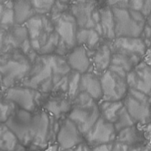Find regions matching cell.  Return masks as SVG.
<instances>
[{"instance_id":"6da1fadb","label":"cell","mask_w":151,"mask_h":151,"mask_svg":"<svg viewBox=\"0 0 151 151\" xmlns=\"http://www.w3.org/2000/svg\"><path fill=\"white\" fill-rule=\"evenodd\" d=\"M31 65L27 55L20 50L0 52V75L3 91L21 85Z\"/></svg>"},{"instance_id":"7a4b0ae2","label":"cell","mask_w":151,"mask_h":151,"mask_svg":"<svg viewBox=\"0 0 151 151\" xmlns=\"http://www.w3.org/2000/svg\"><path fill=\"white\" fill-rule=\"evenodd\" d=\"M66 117L76 124L84 137L100 118L97 102L86 92H79L72 100V107Z\"/></svg>"},{"instance_id":"3957f363","label":"cell","mask_w":151,"mask_h":151,"mask_svg":"<svg viewBox=\"0 0 151 151\" xmlns=\"http://www.w3.org/2000/svg\"><path fill=\"white\" fill-rule=\"evenodd\" d=\"M21 86L32 88L45 94L53 92V72L50 55H39L35 60L32 62L30 70Z\"/></svg>"},{"instance_id":"277c9868","label":"cell","mask_w":151,"mask_h":151,"mask_svg":"<svg viewBox=\"0 0 151 151\" xmlns=\"http://www.w3.org/2000/svg\"><path fill=\"white\" fill-rule=\"evenodd\" d=\"M115 24V36L141 37L146 24V18L140 11L123 8H111Z\"/></svg>"},{"instance_id":"5b68a950","label":"cell","mask_w":151,"mask_h":151,"mask_svg":"<svg viewBox=\"0 0 151 151\" xmlns=\"http://www.w3.org/2000/svg\"><path fill=\"white\" fill-rule=\"evenodd\" d=\"M127 72L117 65H111L108 70L100 76L103 100L123 101L129 87L127 81Z\"/></svg>"},{"instance_id":"8992f818","label":"cell","mask_w":151,"mask_h":151,"mask_svg":"<svg viewBox=\"0 0 151 151\" xmlns=\"http://www.w3.org/2000/svg\"><path fill=\"white\" fill-rule=\"evenodd\" d=\"M4 92L6 98L15 107L30 113L42 109V104L47 96V94L21 85L7 88Z\"/></svg>"},{"instance_id":"52a82bcc","label":"cell","mask_w":151,"mask_h":151,"mask_svg":"<svg viewBox=\"0 0 151 151\" xmlns=\"http://www.w3.org/2000/svg\"><path fill=\"white\" fill-rule=\"evenodd\" d=\"M55 30L59 35L60 41L55 54L66 56L76 46V31L78 26L70 12L63 13L59 19L53 22Z\"/></svg>"},{"instance_id":"ba28073f","label":"cell","mask_w":151,"mask_h":151,"mask_svg":"<svg viewBox=\"0 0 151 151\" xmlns=\"http://www.w3.org/2000/svg\"><path fill=\"white\" fill-rule=\"evenodd\" d=\"M33 119L34 113L15 107L5 123L24 147H29L32 142Z\"/></svg>"},{"instance_id":"9c48e42d","label":"cell","mask_w":151,"mask_h":151,"mask_svg":"<svg viewBox=\"0 0 151 151\" xmlns=\"http://www.w3.org/2000/svg\"><path fill=\"white\" fill-rule=\"evenodd\" d=\"M130 117L136 124L150 123L151 118V103L150 96L143 92L129 89L127 96L123 100Z\"/></svg>"},{"instance_id":"30bf717a","label":"cell","mask_w":151,"mask_h":151,"mask_svg":"<svg viewBox=\"0 0 151 151\" xmlns=\"http://www.w3.org/2000/svg\"><path fill=\"white\" fill-rule=\"evenodd\" d=\"M116 136L117 132L113 124L100 116L92 129L84 136V140L90 147H95L114 143Z\"/></svg>"},{"instance_id":"8fae6325","label":"cell","mask_w":151,"mask_h":151,"mask_svg":"<svg viewBox=\"0 0 151 151\" xmlns=\"http://www.w3.org/2000/svg\"><path fill=\"white\" fill-rule=\"evenodd\" d=\"M55 140L60 151L72 150L85 141L78 128L67 117L60 120Z\"/></svg>"},{"instance_id":"7c38bea8","label":"cell","mask_w":151,"mask_h":151,"mask_svg":"<svg viewBox=\"0 0 151 151\" xmlns=\"http://www.w3.org/2000/svg\"><path fill=\"white\" fill-rule=\"evenodd\" d=\"M109 45L112 53H119L140 59H143L148 50L145 41L141 37L115 38L113 40L109 41Z\"/></svg>"},{"instance_id":"4fadbf2b","label":"cell","mask_w":151,"mask_h":151,"mask_svg":"<svg viewBox=\"0 0 151 151\" xmlns=\"http://www.w3.org/2000/svg\"><path fill=\"white\" fill-rule=\"evenodd\" d=\"M127 81L129 89L150 96L151 94V65L141 61L127 74Z\"/></svg>"},{"instance_id":"5bb4252c","label":"cell","mask_w":151,"mask_h":151,"mask_svg":"<svg viewBox=\"0 0 151 151\" xmlns=\"http://www.w3.org/2000/svg\"><path fill=\"white\" fill-rule=\"evenodd\" d=\"M72 107V100L66 93L52 92L47 94L42 109L54 117L60 119L63 115H68Z\"/></svg>"},{"instance_id":"9a60e30c","label":"cell","mask_w":151,"mask_h":151,"mask_svg":"<svg viewBox=\"0 0 151 151\" xmlns=\"http://www.w3.org/2000/svg\"><path fill=\"white\" fill-rule=\"evenodd\" d=\"M96 9L94 0H76L70 6V13L78 28L94 29L96 24L92 19V13Z\"/></svg>"},{"instance_id":"2e32d148","label":"cell","mask_w":151,"mask_h":151,"mask_svg":"<svg viewBox=\"0 0 151 151\" xmlns=\"http://www.w3.org/2000/svg\"><path fill=\"white\" fill-rule=\"evenodd\" d=\"M70 70L83 74L92 71V60L89 50L82 45H76L65 56Z\"/></svg>"},{"instance_id":"e0dca14e","label":"cell","mask_w":151,"mask_h":151,"mask_svg":"<svg viewBox=\"0 0 151 151\" xmlns=\"http://www.w3.org/2000/svg\"><path fill=\"white\" fill-rule=\"evenodd\" d=\"M115 141L130 148L148 145V137L145 129L140 128L139 124H134L117 133Z\"/></svg>"},{"instance_id":"ac0fdd59","label":"cell","mask_w":151,"mask_h":151,"mask_svg":"<svg viewBox=\"0 0 151 151\" xmlns=\"http://www.w3.org/2000/svg\"><path fill=\"white\" fill-rule=\"evenodd\" d=\"M92 51V71L97 75L101 76L108 70L111 65L113 53L109 43H100Z\"/></svg>"},{"instance_id":"d6986e66","label":"cell","mask_w":151,"mask_h":151,"mask_svg":"<svg viewBox=\"0 0 151 151\" xmlns=\"http://www.w3.org/2000/svg\"><path fill=\"white\" fill-rule=\"evenodd\" d=\"M79 92H86L95 101L100 102L103 100V90L100 76L92 71L81 74Z\"/></svg>"},{"instance_id":"ffe728a7","label":"cell","mask_w":151,"mask_h":151,"mask_svg":"<svg viewBox=\"0 0 151 151\" xmlns=\"http://www.w3.org/2000/svg\"><path fill=\"white\" fill-rule=\"evenodd\" d=\"M27 39H29V35L27 29L24 25L15 24L9 27L7 31L4 46L2 52L19 50L22 44Z\"/></svg>"},{"instance_id":"44dd1931","label":"cell","mask_w":151,"mask_h":151,"mask_svg":"<svg viewBox=\"0 0 151 151\" xmlns=\"http://www.w3.org/2000/svg\"><path fill=\"white\" fill-rule=\"evenodd\" d=\"M24 26L27 29L30 41H34L38 40L41 33L46 28L54 26V24L50 18L45 15L35 14L24 24Z\"/></svg>"},{"instance_id":"7402d4cb","label":"cell","mask_w":151,"mask_h":151,"mask_svg":"<svg viewBox=\"0 0 151 151\" xmlns=\"http://www.w3.org/2000/svg\"><path fill=\"white\" fill-rule=\"evenodd\" d=\"M13 9L14 13V22L18 25H24L30 18L36 14L31 0H14Z\"/></svg>"},{"instance_id":"603a6c76","label":"cell","mask_w":151,"mask_h":151,"mask_svg":"<svg viewBox=\"0 0 151 151\" xmlns=\"http://www.w3.org/2000/svg\"><path fill=\"white\" fill-rule=\"evenodd\" d=\"M76 40V45H82L88 50H93L100 44L101 36L94 29L78 28Z\"/></svg>"},{"instance_id":"cb8c5ba5","label":"cell","mask_w":151,"mask_h":151,"mask_svg":"<svg viewBox=\"0 0 151 151\" xmlns=\"http://www.w3.org/2000/svg\"><path fill=\"white\" fill-rule=\"evenodd\" d=\"M100 12V24L103 29L102 37L108 41L113 40L115 36V24L112 9L110 7H104L99 9Z\"/></svg>"},{"instance_id":"d4e9b609","label":"cell","mask_w":151,"mask_h":151,"mask_svg":"<svg viewBox=\"0 0 151 151\" xmlns=\"http://www.w3.org/2000/svg\"><path fill=\"white\" fill-rule=\"evenodd\" d=\"M124 108L123 101H104L98 103L100 116L107 121L114 124L121 109Z\"/></svg>"},{"instance_id":"484cf974","label":"cell","mask_w":151,"mask_h":151,"mask_svg":"<svg viewBox=\"0 0 151 151\" xmlns=\"http://www.w3.org/2000/svg\"><path fill=\"white\" fill-rule=\"evenodd\" d=\"M20 143L5 124H0V151H14Z\"/></svg>"},{"instance_id":"4316f807","label":"cell","mask_w":151,"mask_h":151,"mask_svg":"<svg viewBox=\"0 0 151 151\" xmlns=\"http://www.w3.org/2000/svg\"><path fill=\"white\" fill-rule=\"evenodd\" d=\"M141 61L143 60L140 58L131 57V56L119 54V53H113L111 65H117L125 70L127 73H129L136 65H139Z\"/></svg>"},{"instance_id":"83f0119b","label":"cell","mask_w":151,"mask_h":151,"mask_svg":"<svg viewBox=\"0 0 151 151\" xmlns=\"http://www.w3.org/2000/svg\"><path fill=\"white\" fill-rule=\"evenodd\" d=\"M14 108L15 106L6 98L4 91L0 90V124H5Z\"/></svg>"},{"instance_id":"f1b7e54d","label":"cell","mask_w":151,"mask_h":151,"mask_svg":"<svg viewBox=\"0 0 151 151\" xmlns=\"http://www.w3.org/2000/svg\"><path fill=\"white\" fill-rule=\"evenodd\" d=\"M136 124L134 122V120L132 119V118L130 117V115L129 113L127 112L126 108H124L121 109V111L119 112V115L117 117L116 121L114 122V128L116 129V132L119 133V131H121L124 129H126L128 127H130L132 125H134Z\"/></svg>"},{"instance_id":"f546056e","label":"cell","mask_w":151,"mask_h":151,"mask_svg":"<svg viewBox=\"0 0 151 151\" xmlns=\"http://www.w3.org/2000/svg\"><path fill=\"white\" fill-rule=\"evenodd\" d=\"M80 78L81 74L71 70L68 76V88H67V95L73 100L79 92V85H80Z\"/></svg>"},{"instance_id":"4dcf8cb0","label":"cell","mask_w":151,"mask_h":151,"mask_svg":"<svg viewBox=\"0 0 151 151\" xmlns=\"http://www.w3.org/2000/svg\"><path fill=\"white\" fill-rule=\"evenodd\" d=\"M55 3V0H31V4L36 14L41 15L51 12Z\"/></svg>"},{"instance_id":"1f68e13d","label":"cell","mask_w":151,"mask_h":151,"mask_svg":"<svg viewBox=\"0 0 151 151\" xmlns=\"http://www.w3.org/2000/svg\"><path fill=\"white\" fill-rule=\"evenodd\" d=\"M0 24L5 27H12L15 25L14 22V13L13 9V3H11L10 6L4 7V10L2 15V19L0 20Z\"/></svg>"},{"instance_id":"d6a6232c","label":"cell","mask_w":151,"mask_h":151,"mask_svg":"<svg viewBox=\"0 0 151 151\" xmlns=\"http://www.w3.org/2000/svg\"><path fill=\"white\" fill-rule=\"evenodd\" d=\"M107 3L110 8L129 9V0H108Z\"/></svg>"},{"instance_id":"836d02e7","label":"cell","mask_w":151,"mask_h":151,"mask_svg":"<svg viewBox=\"0 0 151 151\" xmlns=\"http://www.w3.org/2000/svg\"><path fill=\"white\" fill-rule=\"evenodd\" d=\"M145 0H129V9L136 11H141Z\"/></svg>"},{"instance_id":"e575fe53","label":"cell","mask_w":151,"mask_h":151,"mask_svg":"<svg viewBox=\"0 0 151 151\" xmlns=\"http://www.w3.org/2000/svg\"><path fill=\"white\" fill-rule=\"evenodd\" d=\"M8 27L3 26L0 24V52L3 51L4 50V42H5L6 35H7V31H8Z\"/></svg>"},{"instance_id":"d590c367","label":"cell","mask_w":151,"mask_h":151,"mask_svg":"<svg viewBox=\"0 0 151 151\" xmlns=\"http://www.w3.org/2000/svg\"><path fill=\"white\" fill-rule=\"evenodd\" d=\"M140 12L146 19L148 18V16L151 14V0H145Z\"/></svg>"},{"instance_id":"8d00e7d4","label":"cell","mask_w":151,"mask_h":151,"mask_svg":"<svg viewBox=\"0 0 151 151\" xmlns=\"http://www.w3.org/2000/svg\"><path fill=\"white\" fill-rule=\"evenodd\" d=\"M113 143L112 144H106V145H101L91 147L92 151H111L113 148Z\"/></svg>"},{"instance_id":"74e56055","label":"cell","mask_w":151,"mask_h":151,"mask_svg":"<svg viewBox=\"0 0 151 151\" xmlns=\"http://www.w3.org/2000/svg\"><path fill=\"white\" fill-rule=\"evenodd\" d=\"M72 151H92V148L85 141H83L82 143L76 146L74 149H72Z\"/></svg>"},{"instance_id":"f35d334b","label":"cell","mask_w":151,"mask_h":151,"mask_svg":"<svg viewBox=\"0 0 151 151\" xmlns=\"http://www.w3.org/2000/svg\"><path fill=\"white\" fill-rule=\"evenodd\" d=\"M127 151H151V148L149 146V145H145L130 147L127 149Z\"/></svg>"},{"instance_id":"ab89813d","label":"cell","mask_w":151,"mask_h":151,"mask_svg":"<svg viewBox=\"0 0 151 151\" xmlns=\"http://www.w3.org/2000/svg\"><path fill=\"white\" fill-rule=\"evenodd\" d=\"M127 149H128V147H126L124 145H122V144H120L119 142L115 141L113 143V148H112V150L111 151H127Z\"/></svg>"},{"instance_id":"60d3db41","label":"cell","mask_w":151,"mask_h":151,"mask_svg":"<svg viewBox=\"0 0 151 151\" xmlns=\"http://www.w3.org/2000/svg\"><path fill=\"white\" fill-rule=\"evenodd\" d=\"M43 151H60L59 148H58V146L57 145L55 144V145H50Z\"/></svg>"},{"instance_id":"b9f144b4","label":"cell","mask_w":151,"mask_h":151,"mask_svg":"<svg viewBox=\"0 0 151 151\" xmlns=\"http://www.w3.org/2000/svg\"><path fill=\"white\" fill-rule=\"evenodd\" d=\"M4 10V6L3 4L0 3V20H1V19H2V15H3Z\"/></svg>"},{"instance_id":"7bdbcfd3","label":"cell","mask_w":151,"mask_h":151,"mask_svg":"<svg viewBox=\"0 0 151 151\" xmlns=\"http://www.w3.org/2000/svg\"><path fill=\"white\" fill-rule=\"evenodd\" d=\"M146 23H147V24H149L151 27V14L148 16V18L146 19Z\"/></svg>"},{"instance_id":"ee69618b","label":"cell","mask_w":151,"mask_h":151,"mask_svg":"<svg viewBox=\"0 0 151 151\" xmlns=\"http://www.w3.org/2000/svg\"><path fill=\"white\" fill-rule=\"evenodd\" d=\"M60 2H61V3H63V4H69V2H70V0H58Z\"/></svg>"},{"instance_id":"f6af8a7d","label":"cell","mask_w":151,"mask_h":151,"mask_svg":"<svg viewBox=\"0 0 151 151\" xmlns=\"http://www.w3.org/2000/svg\"><path fill=\"white\" fill-rule=\"evenodd\" d=\"M8 1H9V0H0V3H1V4H4V3H7V2H8Z\"/></svg>"},{"instance_id":"bcb514c9","label":"cell","mask_w":151,"mask_h":151,"mask_svg":"<svg viewBox=\"0 0 151 151\" xmlns=\"http://www.w3.org/2000/svg\"><path fill=\"white\" fill-rule=\"evenodd\" d=\"M0 90L3 91V88H2V85H1V82H0Z\"/></svg>"},{"instance_id":"7dc6e473","label":"cell","mask_w":151,"mask_h":151,"mask_svg":"<svg viewBox=\"0 0 151 151\" xmlns=\"http://www.w3.org/2000/svg\"><path fill=\"white\" fill-rule=\"evenodd\" d=\"M64 151H72V150H64Z\"/></svg>"}]
</instances>
